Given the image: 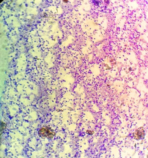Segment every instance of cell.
I'll use <instances>...</instances> for the list:
<instances>
[{
  "label": "cell",
  "mask_w": 148,
  "mask_h": 158,
  "mask_svg": "<svg viewBox=\"0 0 148 158\" xmlns=\"http://www.w3.org/2000/svg\"><path fill=\"white\" fill-rule=\"evenodd\" d=\"M38 133L41 137H47L52 138L55 135V133L52 130L44 127L42 128L39 131Z\"/></svg>",
  "instance_id": "cell-1"
},
{
  "label": "cell",
  "mask_w": 148,
  "mask_h": 158,
  "mask_svg": "<svg viewBox=\"0 0 148 158\" xmlns=\"http://www.w3.org/2000/svg\"><path fill=\"white\" fill-rule=\"evenodd\" d=\"M145 134V132L143 127L138 128L132 133L134 138L136 140L144 138Z\"/></svg>",
  "instance_id": "cell-2"
},
{
  "label": "cell",
  "mask_w": 148,
  "mask_h": 158,
  "mask_svg": "<svg viewBox=\"0 0 148 158\" xmlns=\"http://www.w3.org/2000/svg\"><path fill=\"white\" fill-rule=\"evenodd\" d=\"M86 133L90 135H92L94 133V131H93L87 130Z\"/></svg>",
  "instance_id": "cell-3"
}]
</instances>
